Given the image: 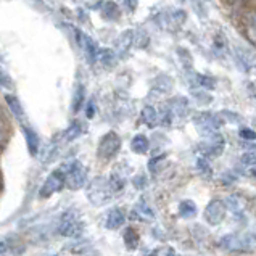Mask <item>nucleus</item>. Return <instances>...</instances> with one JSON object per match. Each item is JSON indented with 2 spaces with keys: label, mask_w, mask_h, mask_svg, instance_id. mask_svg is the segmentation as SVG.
I'll list each match as a JSON object with an SVG mask.
<instances>
[{
  "label": "nucleus",
  "mask_w": 256,
  "mask_h": 256,
  "mask_svg": "<svg viewBox=\"0 0 256 256\" xmlns=\"http://www.w3.org/2000/svg\"><path fill=\"white\" fill-rule=\"evenodd\" d=\"M64 174V187L71 190H79L86 186L87 170L79 162H71L66 164V170H62Z\"/></svg>",
  "instance_id": "nucleus-1"
},
{
  "label": "nucleus",
  "mask_w": 256,
  "mask_h": 256,
  "mask_svg": "<svg viewBox=\"0 0 256 256\" xmlns=\"http://www.w3.org/2000/svg\"><path fill=\"white\" fill-rule=\"evenodd\" d=\"M112 196H113V192H112V188H110V184L102 178L92 180V184L87 188V198H89L90 203L95 204V206H102V204L108 203L112 200Z\"/></svg>",
  "instance_id": "nucleus-2"
},
{
  "label": "nucleus",
  "mask_w": 256,
  "mask_h": 256,
  "mask_svg": "<svg viewBox=\"0 0 256 256\" xmlns=\"http://www.w3.org/2000/svg\"><path fill=\"white\" fill-rule=\"evenodd\" d=\"M82 230H84V222L81 221V218L78 216V213L68 211V213L63 214L60 226H58V232H60L63 237L76 238L81 236Z\"/></svg>",
  "instance_id": "nucleus-3"
},
{
  "label": "nucleus",
  "mask_w": 256,
  "mask_h": 256,
  "mask_svg": "<svg viewBox=\"0 0 256 256\" xmlns=\"http://www.w3.org/2000/svg\"><path fill=\"white\" fill-rule=\"evenodd\" d=\"M221 245L229 252H252L254 240L253 237H246L242 234H230L221 238Z\"/></svg>",
  "instance_id": "nucleus-4"
},
{
  "label": "nucleus",
  "mask_w": 256,
  "mask_h": 256,
  "mask_svg": "<svg viewBox=\"0 0 256 256\" xmlns=\"http://www.w3.org/2000/svg\"><path fill=\"white\" fill-rule=\"evenodd\" d=\"M63 187H64V174L62 170H56L50 174L46 179V182L42 184L39 196L40 198H48V196H52L54 194L60 192Z\"/></svg>",
  "instance_id": "nucleus-5"
},
{
  "label": "nucleus",
  "mask_w": 256,
  "mask_h": 256,
  "mask_svg": "<svg viewBox=\"0 0 256 256\" xmlns=\"http://www.w3.org/2000/svg\"><path fill=\"white\" fill-rule=\"evenodd\" d=\"M120 148H121L120 136L114 132H108L106 136H104L98 145V156L104 160H112L120 152Z\"/></svg>",
  "instance_id": "nucleus-6"
},
{
  "label": "nucleus",
  "mask_w": 256,
  "mask_h": 256,
  "mask_svg": "<svg viewBox=\"0 0 256 256\" xmlns=\"http://www.w3.org/2000/svg\"><path fill=\"white\" fill-rule=\"evenodd\" d=\"M226 218V204L221 200H213L204 208V219L211 226H218L224 221Z\"/></svg>",
  "instance_id": "nucleus-7"
},
{
  "label": "nucleus",
  "mask_w": 256,
  "mask_h": 256,
  "mask_svg": "<svg viewBox=\"0 0 256 256\" xmlns=\"http://www.w3.org/2000/svg\"><path fill=\"white\" fill-rule=\"evenodd\" d=\"M124 222H126V216H124V213L120 208H113L106 216V228L112 230L122 228Z\"/></svg>",
  "instance_id": "nucleus-8"
},
{
  "label": "nucleus",
  "mask_w": 256,
  "mask_h": 256,
  "mask_svg": "<svg viewBox=\"0 0 256 256\" xmlns=\"http://www.w3.org/2000/svg\"><path fill=\"white\" fill-rule=\"evenodd\" d=\"M24 130V137H26V144H28V150L31 153L32 156L38 155L39 152V145H40V140H39V136L34 132L31 128H23Z\"/></svg>",
  "instance_id": "nucleus-9"
},
{
  "label": "nucleus",
  "mask_w": 256,
  "mask_h": 256,
  "mask_svg": "<svg viewBox=\"0 0 256 256\" xmlns=\"http://www.w3.org/2000/svg\"><path fill=\"white\" fill-rule=\"evenodd\" d=\"M196 126L200 128V130H204V132H213V130L218 129V121L211 114H203L196 120Z\"/></svg>",
  "instance_id": "nucleus-10"
},
{
  "label": "nucleus",
  "mask_w": 256,
  "mask_h": 256,
  "mask_svg": "<svg viewBox=\"0 0 256 256\" xmlns=\"http://www.w3.org/2000/svg\"><path fill=\"white\" fill-rule=\"evenodd\" d=\"M132 214H138L136 218L140 219V221H153V219H155V214H153L152 208L145 202H140V203L137 204V208L134 210Z\"/></svg>",
  "instance_id": "nucleus-11"
},
{
  "label": "nucleus",
  "mask_w": 256,
  "mask_h": 256,
  "mask_svg": "<svg viewBox=\"0 0 256 256\" xmlns=\"http://www.w3.org/2000/svg\"><path fill=\"white\" fill-rule=\"evenodd\" d=\"M130 147H132V150L136 153H138V155H144V153L148 152L150 142H148V138L145 136H136L132 138V142H130Z\"/></svg>",
  "instance_id": "nucleus-12"
},
{
  "label": "nucleus",
  "mask_w": 256,
  "mask_h": 256,
  "mask_svg": "<svg viewBox=\"0 0 256 256\" xmlns=\"http://www.w3.org/2000/svg\"><path fill=\"white\" fill-rule=\"evenodd\" d=\"M5 102H6V105H8V108L12 110V113L14 114V118L23 120L24 110H23V106H21L20 100L16 97H13V95H5Z\"/></svg>",
  "instance_id": "nucleus-13"
},
{
  "label": "nucleus",
  "mask_w": 256,
  "mask_h": 256,
  "mask_svg": "<svg viewBox=\"0 0 256 256\" xmlns=\"http://www.w3.org/2000/svg\"><path fill=\"white\" fill-rule=\"evenodd\" d=\"M196 214V204L190 200H184L179 203V216L180 218H192Z\"/></svg>",
  "instance_id": "nucleus-14"
},
{
  "label": "nucleus",
  "mask_w": 256,
  "mask_h": 256,
  "mask_svg": "<svg viewBox=\"0 0 256 256\" xmlns=\"http://www.w3.org/2000/svg\"><path fill=\"white\" fill-rule=\"evenodd\" d=\"M138 240H140L138 234L134 229H126V232H124V244H126L129 250H136L138 246Z\"/></svg>",
  "instance_id": "nucleus-15"
},
{
  "label": "nucleus",
  "mask_w": 256,
  "mask_h": 256,
  "mask_svg": "<svg viewBox=\"0 0 256 256\" xmlns=\"http://www.w3.org/2000/svg\"><path fill=\"white\" fill-rule=\"evenodd\" d=\"M228 206L232 210V213L234 214H240L244 211V206H245V203L242 198H238L237 195H230L229 198H228Z\"/></svg>",
  "instance_id": "nucleus-16"
},
{
  "label": "nucleus",
  "mask_w": 256,
  "mask_h": 256,
  "mask_svg": "<svg viewBox=\"0 0 256 256\" xmlns=\"http://www.w3.org/2000/svg\"><path fill=\"white\" fill-rule=\"evenodd\" d=\"M142 120H144V122H147L150 128L155 126L156 124V112L152 106H147L142 112Z\"/></svg>",
  "instance_id": "nucleus-17"
},
{
  "label": "nucleus",
  "mask_w": 256,
  "mask_h": 256,
  "mask_svg": "<svg viewBox=\"0 0 256 256\" xmlns=\"http://www.w3.org/2000/svg\"><path fill=\"white\" fill-rule=\"evenodd\" d=\"M79 136H81V124H79V122H72L71 126L68 128L66 134H64L66 140H74V138H78Z\"/></svg>",
  "instance_id": "nucleus-18"
},
{
  "label": "nucleus",
  "mask_w": 256,
  "mask_h": 256,
  "mask_svg": "<svg viewBox=\"0 0 256 256\" xmlns=\"http://www.w3.org/2000/svg\"><path fill=\"white\" fill-rule=\"evenodd\" d=\"M82 100H84V89L82 87H79V90L74 95V100H72V112H78V110L81 108Z\"/></svg>",
  "instance_id": "nucleus-19"
},
{
  "label": "nucleus",
  "mask_w": 256,
  "mask_h": 256,
  "mask_svg": "<svg viewBox=\"0 0 256 256\" xmlns=\"http://www.w3.org/2000/svg\"><path fill=\"white\" fill-rule=\"evenodd\" d=\"M242 164H244L245 168H252V170H253V166H254V153H253V152H250L248 155H244V158H242Z\"/></svg>",
  "instance_id": "nucleus-20"
},
{
  "label": "nucleus",
  "mask_w": 256,
  "mask_h": 256,
  "mask_svg": "<svg viewBox=\"0 0 256 256\" xmlns=\"http://www.w3.org/2000/svg\"><path fill=\"white\" fill-rule=\"evenodd\" d=\"M134 186H136V188H144V187H147V178H145L144 174H138L137 178L134 179Z\"/></svg>",
  "instance_id": "nucleus-21"
},
{
  "label": "nucleus",
  "mask_w": 256,
  "mask_h": 256,
  "mask_svg": "<svg viewBox=\"0 0 256 256\" xmlns=\"http://www.w3.org/2000/svg\"><path fill=\"white\" fill-rule=\"evenodd\" d=\"M240 137L245 138V140H254V132L252 129H242L240 130Z\"/></svg>",
  "instance_id": "nucleus-22"
},
{
  "label": "nucleus",
  "mask_w": 256,
  "mask_h": 256,
  "mask_svg": "<svg viewBox=\"0 0 256 256\" xmlns=\"http://www.w3.org/2000/svg\"><path fill=\"white\" fill-rule=\"evenodd\" d=\"M198 168H200V170H202L204 174H211V168H210V164L206 163V160L200 158V160H198Z\"/></svg>",
  "instance_id": "nucleus-23"
},
{
  "label": "nucleus",
  "mask_w": 256,
  "mask_h": 256,
  "mask_svg": "<svg viewBox=\"0 0 256 256\" xmlns=\"http://www.w3.org/2000/svg\"><path fill=\"white\" fill-rule=\"evenodd\" d=\"M4 137H5V122H4V116H2V113H0V144H2Z\"/></svg>",
  "instance_id": "nucleus-24"
},
{
  "label": "nucleus",
  "mask_w": 256,
  "mask_h": 256,
  "mask_svg": "<svg viewBox=\"0 0 256 256\" xmlns=\"http://www.w3.org/2000/svg\"><path fill=\"white\" fill-rule=\"evenodd\" d=\"M0 86L6 87V89H10V87H12L10 78H6V76H2V74H0Z\"/></svg>",
  "instance_id": "nucleus-25"
},
{
  "label": "nucleus",
  "mask_w": 256,
  "mask_h": 256,
  "mask_svg": "<svg viewBox=\"0 0 256 256\" xmlns=\"http://www.w3.org/2000/svg\"><path fill=\"white\" fill-rule=\"evenodd\" d=\"M94 114H95V106L94 104H90L89 108H87V118H94Z\"/></svg>",
  "instance_id": "nucleus-26"
},
{
  "label": "nucleus",
  "mask_w": 256,
  "mask_h": 256,
  "mask_svg": "<svg viewBox=\"0 0 256 256\" xmlns=\"http://www.w3.org/2000/svg\"><path fill=\"white\" fill-rule=\"evenodd\" d=\"M5 252H6V244L4 240H0V254H4Z\"/></svg>",
  "instance_id": "nucleus-27"
},
{
  "label": "nucleus",
  "mask_w": 256,
  "mask_h": 256,
  "mask_svg": "<svg viewBox=\"0 0 256 256\" xmlns=\"http://www.w3.org/2000/svg\"><path fill=\"white\" fill-rule=\"evenodd\" d=\"M166 256H178V254H176L172 250H170V252H168V254H166Z\"/></svg>",
  "instance_id": "nucleus-28"
},
{
  "label": "nucleus",
  "mask_w": 256,
  "mask_h": 256,
  "mask_svg": "<svg viewBox=\"0 0 256 256\" xmlns=\"http://www.w3.org/2000/svg\"><path fill=\"white\" fill-rule=\"evenodd\" d=\"M236 2H244V0H236Z\"/></svg>",
  "instance_id": "nucleus-29"
}]
</instances>
